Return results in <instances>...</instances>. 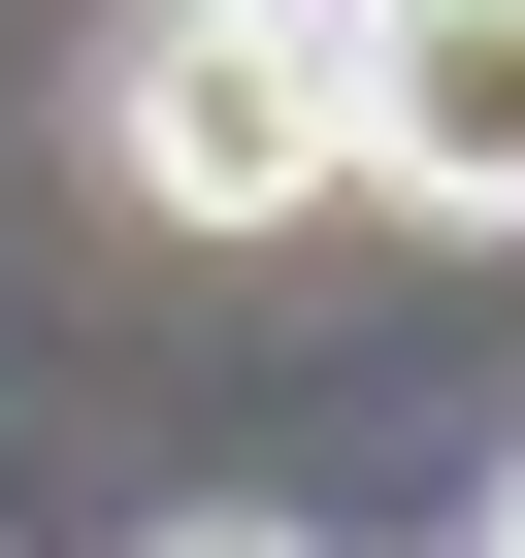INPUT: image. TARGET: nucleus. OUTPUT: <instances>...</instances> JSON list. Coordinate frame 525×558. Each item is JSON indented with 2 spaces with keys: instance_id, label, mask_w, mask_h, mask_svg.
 Instances as JSON below:
<instances>
[{
  "instance_id": "f257e3e1",
  "label": "nucleus",
  "mask_w": 525,
  "mask_h": 558,
  "mask_svg": "<svg viewBox=\"0 0 525 558\" xmlns=\"http://www.w3.org/2000/svg\"><path fill=\"white\" fill-rule=\"evenodd\" d=\"M99 197L197 230V263L329 230V197H362V66H329V34H230V0H164V34L99 66Z\"/></svg>"
},
{
  "instance_id": "f03ea898",
  "label": "nucleus",
  "mask_w": 525,
  "mask_h": 558,
  "mask_svg": "<svg viewBox=\"0 0 525 558\" xmlns=\"http://www.w3.org/2000/svg\"><path fill=\"white\" fill-rule=\"evenodd\" d=\"M362 197L394 230H525V0H362Z\"/></svg>"
},
{
  "instance_id": "7ed1b4c3",
  "label": "nucleus",
  "mask_w": 525,
  "mask_h": 558,
  "mask_svg": "<svg viewBox=\"0 0 525 558\" xmlns=\"http://www.w3.org/2000/svg\"><path fill=\"white\" fill-rule=\"evenodd\" d=\"M132 558H329V525H262V493H197V525H132Z\"/></svg>"
},
{
  "instance_id": "20e7f679",
  "label": "nucleus",
  "mask_w": 525,
  "mask_h": 558,
  "mask_svg": "<svg viewBox=\"0 0 525 558\" xmlns=\"http://www.w3.org/2000/svg\"><path fill=\"white\" fill-rule=\"evenodd\" d=\"M230 34H362V0H230Z\"/></svg>"
},
{
  "instance_id": "39448f33",
  "label": "nucleus",
  "mask_w": 525,
  "mask_h": 558,
  "mask_svg": "<svg viewBox=\"0 0 525 558\" xmlns=\"http://www.w3.org/2000/svg\"><path fill=\"white\" fill-rule=\"evenodd\" d=\"M492 558H525V493H492Z\"/></svg>"
}]
</instances>
